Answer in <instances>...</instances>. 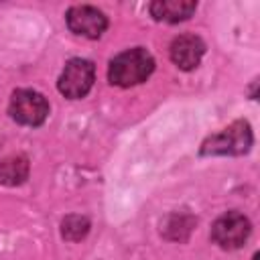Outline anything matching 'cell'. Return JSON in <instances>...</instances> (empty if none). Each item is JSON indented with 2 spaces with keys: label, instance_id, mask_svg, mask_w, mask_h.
<instances>
[{
  "label": "cell",
  "instance_id": "obj_5",
  "mask_svg": "<svg viewBox=\"0 0 260 260\" xmlns=\"http://www.w3.org/2000/svg\"><path fill=\"white\" fill-rule=\"evenodd\" d=\"M252 223L240 211H228L215 219L211 228V240L223 250H236L246 244L250 238Z\"/></svg>",
  "mask_w": 260,
  "mask_h": 260
},
{
  "label": "cell",
  "instance_id": "obj_9",
  "mask_svg": "<svg viewBox=\"0 0 260 260\" xmlns=\"http://www.w3.org/2000/svg\"><path fill=\"white\" fill-rule=\"evenodd\" d=\"M28 177V158L22 154H12L0 160V183L2 185H20Z\"/></svg>",
  "mask_w": 260,
  "mask_h": 260
},
{
  "label": "cell",
  "instance_id": "obj_10",
  "mask_svg": "<svg viewBox=\"0 0 260 260\" xmlns=\"http://www.w3.org/2000/svg\"><path fill=\"white\" fill-rule=\"evenodd\" d=\"M89 230V221L79 215H69L61 223V234L67 240H81Z\"/></svg>",
  "mask_w": 260,
  "mask_h": 260
},
{
  "label": "cell",
  "instance_id": "obj_6",
  "mask_svg": "<svg viewBox=\"0 0 260 260\" xmlns=\"http://www.w3.org/2000/svg\"><path fill=\"white\" fill-rule=\"evenodd\" d=\"M65 20H67V26L71 32L85 37V39H98L108 28L106 14L102 10H98L95 6H87V4L71 6L65 14Z\"/></svg>",
  "mask_w": 260,
  "mask_h": 260
},
{
  "label": "cell",
  "instance_id": "obj_3",
  "mask_svg": "<svg viewBox=\"0 0 260 260\" xmlns=\"http://www.w3.org/2000/svg\"><path fill=\"white\" fill-rule=\"evenodd\" d=\"M8 114L22 126H41L49 116V102L35 89H16L10 98Z\"/></svg>",
  "mask_w": 260,
  "mask_h": 260
},
{
  "label": "cell",
  "instance_id": "obj_1",
  "mask_svg": "<svg viewBox=\"0 0 260 260\" xmlns=\"http://www.w3.org/2000/svg\"><path fill=\"white\" fill-rule=\"evenodd\" d=\"M152 71H154L152 55L142 47H134V49H126V51L118 53L110 61L108 79L114 85L132 87V85L146 81Z\"/></svg>",
  "mask_w": 260,
  "mask_h": 260
},
{
  "label": "cell",
  "instance_id": "obj_8",
  "mask_svg": "<svg viewBox=\"0 0 260 260\" xmlns=\"http://www.w3.org/2000/svg\"><path fill=\"white\" fill-rule=\"evenodd\" d=\"M197 8L193 0H156L150 4V14L160 22H181L187 20Z\"/></svg>",
  "mask_w": 260,
  "mask_h": 260
},
{
  "label": "cell",
  "instance_id": "obj_2",
  "mask_svg": "<svg viewBox=\"0 0 260 260\" xmlns=\"http://www.w3.org/2000/svg\"><path fill=\"white\" fill-rule=\"evenodd\" d=\"M252 130L246 120H238L228 128L211 134L203 146L201 154H244L252 146Z\"/></svg>",
  "mask_w": 260,
  "mask_h": 260
},
{
  "label": "cell",
  "instance_id": "obj_4",
  "mask_svg": "<svg viewBox=\"0 0 260 260\" xmlns=\"http://www.w3.org/2000/svg\"><path fill=\"white\" fill-rule=\"evenodd\" d=\"M93 79H95V67L89 59H81V57H75V59H69L59 75V81H57V87L59 91L69 98V100H79L83 95H87V91L91 89L93 85Z\"/></svg>",
  "mask_w": 260,
  "mask_h": 260
},
{
  "label": "cell",
  "instance_id": "obj_11",
  "mask_svg": "<svg viewBox=\"0 0 260 260\" xmlns=\"http://www.w3.org/2000/svg\"><path fill=\"white\" fill-rule=\"evenodd\" d=\"M252 260H258V254H254V256H252Z\"/></svg>",
  "mask_w": 260,
  "mask_h": 260
},
{
  "label": "cell",
  "instance_id": "obj_7",
  "mask_svg": "<svg viewBox=\"0 0 260 260\" xmlns=\"http://www.w3.org/2000/svg\"><path fill=\"white\" fill-rule=\"evenodd\" d=\"M203 53H205V43L197 35H179L171 43V59L183 71L195 69Z\"/></svg>",
  "mask_w": 260,
  "mask_h": 260
}]
</instances>
